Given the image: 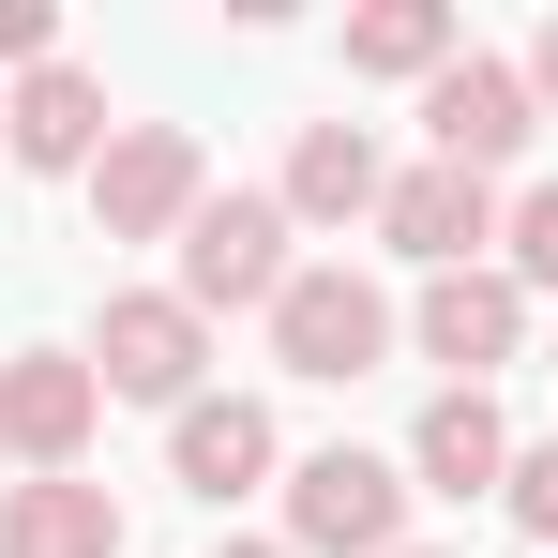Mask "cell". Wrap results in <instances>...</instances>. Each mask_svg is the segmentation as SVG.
I'll return each instance as SVG.
<instances>
[{
    "mask_svg": "<svg viewBox=\"0 0 558 558\" xmlns=\"http://www.w3.org/2000/svg\"><path fill=\"white\" fill-rule=\"evenodd\" d=\"M408 453H363V438H332V453L287 468V558H392L408 544Z\"/></svg>",
    "mask_w": 558,
    "mask_h": 558,
    "instance_id": "cell-1",
    "label": "cell"
},
{
    "mask_svg": "<svg viewBox=\"0 0 558 558\" xmlns=\"http://www.w3.org/2000/svg\"><path fill=\"white\" fill-rule=\"evenodd\" d=\"M287 242H302V227H287V196L211 182V211L182 227V302H196V317H272V302H287V272H302Z\"/></svg>",
    "mask_w": 558,
    "mask_h": 558,
    "instance_id": "cell-2",
    "label": "cell"
},
{
    "mask_svg": "<svg viewBox=\"0 0 558 558\" xmlns=\"http://www.w3.org/2000/svg\"><path fill=\"white\" fill-rule=\"evenodd\" d=\"M392 332H408L392 287L348 272V257H302L287 302H272V363H287V377H377V363H392Z\"/></svg>",
    "mask_w": 558,
    "mask_h": 558,
    "instance_id": "cell-3",
    "label": "cell"
},
{
    "mask_svg": "<svg viewBox=\"0 0 558 558\" xmlns=\"http://www.w3.org/2000/svg\"><path fill=\"white\" fill-rule=\"evenodd\" d=\"M196 211H211V151H196L182 121H121L92 167V227L106 242H182Z\"/></svg>",
    "mask_w": 558,
    "mask_h": 558,
    "instance_id": "cell-4",
    "label": "cell"
},
{
    "mask_svg": "<svg viewBox=\"0 0 558 558\" xmlns=\"http://www.w3.org/2000/svg\"><path fill=\"white\" fill-rule=\"evenodd\" d=\"M196 363H211V317H196L182 287H121V302L92 317V377L136 392V408H167V423L196 408Z\"/></svg>",
    "mask_w": 558,
    "mask_h": 558,
    "instance_id": "cell-5",
    "label": "cell"
},
{
    "mask_svg": "<svg viewBox=\"0 0 558 558\" xmlns=\"http://www.w3.org/2000/svg\"><path fill=\"white\" fill-rule=\"evenodd\" d=\"M92 423H106L92 348H15V363H0V453L31 468V483H61V468L92 453Z\"/></svg>",
    "mask_w": 558,
    "mask_h": 558,
    "instance_id": "cell-6",
    "label": "cell"
},
{
    "mask_svg": "<svg viewBox=\"0 0 558 558\" xmlns=\"http://www.w3.org/2000/svg\"><path fill=\"white\" fill-rule=\"evenodd\" d=\"M498 227H513V196L468 182V167H438V151H423V167H392V196H377V242H392V257H423V272H483V242H498Z\"/></svg>",
    "mask_w": 558,
    "mask_h": 558,
    "instance_id": "cell-7",
    "label": "cell"
},
{
    "mask_svg": "<svg viewBox=\"0 0 558 558\" xmlns=\"http://www.w3.org/2000/svg\"><path fill=\"white\" fill-rule=\"evenodd\" d=\"M408 348H423V363H453V392H483V377L529 348V287L498 272V257H483V272H423V302H408Z\"/></svg>",
    "mask_w": 558,
    "mask_h": 558,
    "instance_id": "cell-8",
    "label": "cell"
},
{
    "mask_svg": "<svg viewBox=\"0 0 558 558\" xmlns=\"http://www.w3.org/2000/svg\"><path fill=\"white\" fill-rule=\"evenodd\" d=\"M423 136H438V167H468V182H498L529 136H544V106H529V61H483L468 46L453 76L423 92Z\"/></svg>",
    "mask_w": 558,
    "mask_h": 558,
    "instance_id": "cell-9",
    "label": "cell"
},
{
    "mask_svg": "<svg viewBox=\"0 0 558 558\" xmlns=\"http://www.w3.org/2000/svg\"><path fill=\"white\" fill-rule=\"evenodd\" d=\"M272 408H257V392H196L182 423H167V483H196V498H211V513H227V498H257V483H272Z\"/></svg>",
    "mask_w": 558,
    "mask_h": 558,
    "instance_id": "cell-10",
    "label": "cell"
},
{
    "mask_svg": "<svg viewBox=\"0 0 558 558\" xmlns=\"http://www.w3.org/2000/svg\"><path fill=\"white\" fill-rule=\"evenodd\" d=\"M272 196H287V227H377V196H392V151H377L363 121H302Z\"/></svg>",
    "mask_w": 558,
    "mask_h": 558,
    "instance_id": "cell-11",
    "label": "cell"
},
{
    "mask_svg": "<svg viewBox=\"0 0 558 558\" xmlns=\"http://www.w3.org/2000/svg\"><path fill=\"white\" fill-rule=\"evenodd\" d=\"M106 76H76V61H46V76H15V167H46V182H92L106 167Z\"/></svg>",
    "mask_w": 558,
    "mask_h": 558,
    "instance_id": "cell-12",
    "label": "cell"
},
{
    "mask_svg": "<svg viewBox=\"0 0 558 558\" xmlns=\"http://www.w3.org/2000/svg\"><path fill=\"white\" fill-rule=\"evenodd\" d=\"M408 483H423V498H498V483H513V423H498V392H438V408L408 423Z\"/></svg>",
    "mask_w": 558,
    "mask_h": 558,
    "instance_id": "cell-13",
    "label": "cell"
},
{
    "mask_svg": "<svg viewBox=\"0 0 558 558\" xmlns=\"http://www.w3.org/2000/svg\"><path fill=\"white\" fill-rule=\"evenodd\" d=\"M468 61V15L453 0H363L348 15V76H408V92H438Z\"/></svg>",
    "mask_w": 558,
    "mask_h": 558,
    "instance_id": "cell-14",
    "label": "cell"
},
{
    "mask_svg": "<svg viewBox=\"0 0 558 558\" xmlns=\"http://www.w3.org/2000/svg\"><path fill=\"white\" fill-rule=\"evenodd\" d=\"M0 558H121V498L76 483V468L61 483H15L0 498Z\"/></svg>",
    "mask_w": 558,
    "mask_h": 558,
    "instance_id": "cell-15",
    "label": "cell"
},
{
    "mask_svg": "<svg viewBox=\"0 0 558 558\" xmlns=\"http://www.w3.org/2000/svg\"><path fill=\"white\" fill-rule=\"evenodd\" d=\"M498 272L529 287V302L558 287V182H529V196H513V227H498Z\"/></svg>",
    "mask_w": 558,
    "mask_h": 558,
    "instance_id": "cell-16",
    "label": "cell"
},
{
    "mask_svg": "<svg viewBox=\"0 0 558 558\" xmlns=\"http://www.w3.org/2000/svg\"><path fill=\"white\" fill-rule=\"evenodd\" d=\"M498 513L558 558V438H513V483H498Z\"/></svg>",
    "mask_w": 558,
    "mask_h": 558,
    "instance_id": "cell-17",
    "label": "cell"
},
{
    "mask_svg": "<svg viewBox=\"0 0 558 558\" xmlns=\"http://www.w3.org/2000/svg\"><path fill=\"white\" fill-rule=\"evenodd\" d=\"M61 61V15L46 0H0V76H46Z\"/></svg>",
    "mask_w": 558,
    "mask_h": 558,
    "instance_id": "cell-18",
    "label": "cell"
},
{
    "mask_svg": "<svg viewBox=\"0 0 558 558\" xmlns=\"http://www.w3.org/2000/svg\"><path fill=\"white\" fill-rule=\"evenodd\" d=\"M529 106H544V121H558V15H544V31H529Z\"/></svg>",
    "mask_w": 558,
    "mask_h": 558,
    "instance_id": "cell-19",
    "label": "cell"
},
{
    "mask_svg": "<svg viewBox=\"0 0 558 558\" xmlns=\"http://www.w3.org/2000/svg\"><path fill=\"white\" fill-rule=\"evenodd\" d=\"M211 558H287V544H211Z\"/></svg>",
    "mask_w": 558,
    "mask_h": 558,
    "instance_id": "cell-20",
    "label": "cell"
},
{
    "mask_svg": "<svg viewBox=\"0 0 558 558\" xmlns=\"http://www.w3.org/2000/svg\"><path fill=\"white\" fill-rule=\"evenodd\" d=\"M0 151H15V92H0Z\"/></svg>",
    "mask_w": 558,
    "mask_h": 558,
    "instance_id": "cell-21",
    "label": "cell"
},
{
    "mask_svg": "<svg viewBox=\"0 0 558 558\" xmlns=\"http://www.w3.org/2000/svg\"><path fill=\"white\" fill-rule=\"evenodd\" d=\"M392 558H438V544H392Z\"/></svg>",
    "mask_w": 558,
    "mask_h": 558,
    "instance_id": "cell-22",
    "label": "cell"
}]
</instances>
